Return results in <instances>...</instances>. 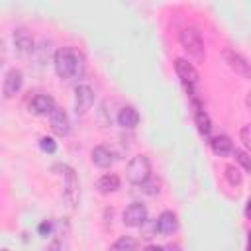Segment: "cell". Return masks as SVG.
Here are the masks:
<instances>
[{"mask_svg": "<svg viewBox=\"0 0 251 251\" xmlns=\"http://www.w3.org/2000/svg\"><path fill=\"white\" fill-rule=\"evenodd\" d=\"M53 65H55V73L61 76V78H73L76 75L82 73L84 69V61L80 57V53H76L75 49L71 47H63L55 53V59H53Z\"/></svg>", "mask_w": 251, "mask_h": 251, "instance_id": "1", "label": "cell"}, {"mask_svg": "<svg viewBox=\"0 0 251 251\" xmlns=\"http://www.w3.org/2000/svg\"><path fill=\"white\" fill-rule=\"evenodd\" d=\"M182 49L188 53V57H192L194 61H202L204 59V41L202 35L196 27H184L178 35Z\"/></svg>", "mask_w": 251, "mask_h": 251, "instance_id": "2", "label": "cell"}, {"mask_svg": "<svg viewBox=\"0 0 251 251\" xmlns=\"http://www.w3.org/2000/svg\"><path fill=\"white\" fill-rule=\"evenodd\" d=\"M126 175H127V180H129V182L141 186V184L147 182L149 176H151V163H149V159H147L145 155H135V157L127 163Z\"/></svg>", "mask_w": 251, "mask_h": 251, "instance_id": "3", "label": "cell"}, {"mask_svg": "<svg viewBox=\"0 0 251 251\" xmlns=\"http://www.w3.org/2000/svg\"><path fill=\"white\" fill-rule=\"evenodd\" d=\"M124 224L127 227H143L147 222V208L141 202H133L124 210Z\"/></svg>", "mask_w": 251, "mask_h": 251, "instance_id": "4", "label": "cell"}, {"mask_svg": "<svg viewBox=\"0 0 251 251\" xmlns=\"http://www.w3.org/2000/svg\"><path fill=\"white\" fill-rule=\"evenodd\" d=\"M94 102V92L88 84H76L75 86V110L76 114H84L90 110Z\"/></svg>", "mask_w": 251, "mask_h": 251, "instance_id": "5", "label": "cell"}, {"mask_svg": "<svg viewBox=\"0 0 251 251\" xmlns=\"http://www.w3.org/2000/svg\"><path fill=\"white\" fill-rule=\"evenodd\" d=\"M22 84H24V75H22V71H20V69H10V71L6 73L4 84H2V94H4V98L16 96V94L20 92Z\"/></svg>", "mask_w": 251, "mask_h": 251, "instance_id": "6", "label": "cell"}, {"mask_svg": "<svg viewBox=\"0 0 251 251\" xmlns=\"http://www.w3.org/2000/svg\"><path fill=\"white\" fill-rule=\"evenodd\" d=\"M224 57H226L227 65H229L237 75H241V76H245V78H251V63H247V59H245L243 55H239V53L233 51V49H226V51H224Z\"/></svg>", "mask_w": 251, "mask_h": 251, "instance_id": "7", "label": "cell"}, {"mask_svg": "<svg viewBox=\"0 0 251 251\" xmlns=\"http://www.w3.org/2000/svg\"><path fill=\"white\" fill-rule=\"evenodd\" d=\"M175 71H176L178 78H180L188 88H192V86L198 82V71H196L194 65L188 63L186 59H176V61H175Z\"/></svg>", "mask_w": 251, "mask_h": 251, "instance_id": "8", "label": "cell"}, {"mask_svg": "<svg viewBox=\"0 0 251 251\" xmlns=\"http://www.w3.org/2000/svg\"><path fill=\"white\" fill-rule=\"evenodd\" d=\"M59 169L63 171V176H65V196H67V200L71 204H75L76 198H78V180H76V175L67 165H61Z\"/></svg>", "mask_w": 251, "mask_h": 251, "instance_id": "9", "label": "cell"}, {"mask_svg": "<svg viewBox=\"0 0 251 251\" xmlns=\"http://www.w3.org/2000/svg\"><path fill=\"white\" fill-rule=\"evenodd\" d=\"M55 108H57V106H55V100H53L49 94H35V96L29 100V110H31L33 114H37V116H45V114L51 116V112H53Z\"/></svg>", "mask_w": 251, "mask_h": 251, "instance_id": "10", "label": "cell"}, {"mask_svg": "<svg viewBox=\"0 0 251 251\" xmlns=\"http://www.w3.org/2000/svg\"><path fill=\"white\" fill-rule=\"evenodd\" d=\"M51 120V129L57 133V135H67L69 129H71V120L67 116V112L63 108H55L49 116Z\"/></svg>", "mask_w": 251, "mask_h": 251, "instance_id": "11", "label": "cell"}, {"mask_svg": "<svg viewBox=\"0 0 251 251\" xmlns=\"http://www.w3.org/2000/svg\"><path fill=\"white\" fill-rule=\"evenodd\" d=\"M12 39H14V47H16L20 53H31V51H33V37H31V33H29L25 27L14 29Z\"/></svg>", "mask_w": 251, "mask_h": 251, "instance_id": "12", "label": "cell"}, {"mask_svg": "<svg viewBox=\"0 0 251 251\" xmlns=\"http://www.w3.org/2000/svg\"><path fill=\"white\" fill-rule=\"evenodd\" d=\"M90 157H92V163L96 165V167H100V169H106V167H110L112 163H114V151L112 149H108L106 145H98V147H94L92 149V153H90Z\"/></svg>", "mask_w": 251, "mask_h": 251, "instance_id": "13", "label": "cell"}, {"mask_svg": "<svg viewBox=\"0 0 251 251\" xmlns=\"http://www.w3.org/2000/svg\"><path fill=\"white\" fill-rule=\"evenodd\" d=\"M176 227H178V220H176V216H175L173 212L165 210V212L157 218V231H159V233L169 235V233L176 231Z\"/></svg>", "mask_w": 251, "mask_h": 251, "instance_id": "14", "label": "cell"}, {"mask_svg": "<svg viewBox=\"0 0 251 251\" xmlns=\"http://www.w3.org/2000/svg\"><path fill=\"white\" fill-rule=\"evenodd\" d=\"M118 124H120L122 127H126V129H133V127L139 124V114H137V110H135L133 106L122 108L120 114H118Z\"/></svg>", "mask_w": 251, "mask_h": 251, "instance_id": "15", "label": "cell"}, {"mask_svg": "<svg viewBox=\"0 0 251 251\" xmlns=\"http://www.w3.org/2000/svg\"><path fill=\"white\" fill-rule=\"evenodd\" d=\"M96 188H98V192H102V194L116 192V190L120 188V176L114 175V173H108V175H104V176H100V178L96 180Z\"/></svg>", "mask_w": 251, "mask_h": 251, "instance_id": "16", "label": "cell"}, {"mask_svg": "<svg viewBox=\"0 0 251 251\" xmlns=\"http://www.w3.org/2000/svg\"><path fill=\"white\" fill-rule=\"evenodd\" d=\"M210 147H212V151H214L216 155H220V157H224V155H227V153L233 151V143H231V139H229L227 135H214V137L210 139Z\"/></svg>", "mask_w": 251, "mask_h": 251, "instance_id": "17", "label": "cell"}, {"mask_svg": "<svg viewBox=\"0 0 251 251\" xmlns=\"http://www.w3.org/2000/svg\"><path fill=\"white\" fill-rule=\"evenodd\" d=\"M196 126H198V131H200L206 139H212V122H210L208 114H206L204 110H200V108H198V112H196Z\"/></svg>", "mask_w": 251, "mask_h": 251, "instance_id": "18", "label": "cell"}, {"mask_svg": "<svg viewBox=\"0 0 251 251\" xmlns=\"http://www.w3.org/2000/svg\"><path fill=\"white\" fill-rule=\"evenodd\" d=\"M135 249H137V241L133 237L124 235V237H120V239L114 241V245H112L110 251H135Z\"/></svg>", "mask_w": 251, "mask_h": 251, "instance_id": "19", "label": "cell"}, {"mask_svg": "<svg viewBox=\"0 0 251 251\" xmlns=\"http://www.w3.org/2000/svg\"><path fill=\"white\" fill-rule=\"evenodd\" d=\"M224 175H226V178H227V182H229V184H233V186L241 184V173H239V169H237V167L227 165Z\"/></svg>", "mask_w": 251, "mask_h": 251, "instance_id": "20", "label": "cell"}, {"mask_svg": "<svg viewBox=\"0 0 251 251\" xmlns=\"http://www.w3.org/2000/svg\"><path fill=\"white\" fill-rule=\"evenodd\" d=\"M233 155H235V161H237L247 173H251V157H249L245 151H241V149H235Z\"/></svg>", "mask_w": 251, "mask_h": 251, "instance_id": "21", "label": "cell"}, {"mask_svg": "<svg viewBox=\"0 0 251 251\" xmlns=\"http://www.w3.org/2000/svg\"><path fill=\"white\" fill-rule=\"evenodd\" d=\"M39 147H41L45 153H55V151H57L55 139H53V137H47V135H43V137L39 139Z\"/></svg>", "mask_w": 251, "mask_h": 251, "instance_id": "22", "label": "cell"}, {"mask_svg": "<svg viewBox=\"0 0 251 251\" xmlns=\"http://www.w3.org/2000/svg\"><path fill=\"white\" fill-rule=\"evenodd\" d=\"M239 139H241V143L245 145V149L251 151V126H243V127H241Z\"/></svg>", "mask_w": 251, "mask_h": 251, "instance_id": "23", "label": "cell"}, {"mask_svg": "<svg viewBox=\"0 0 251 251\" xmlns=\"http://www.w3.org/2000/svg\"><path fill=\"white\" fill-rule=\"evenodd\" d=\"M49 231H51V224H49V222H43V224L39 226V233H41V235H47Z\"/></svg>", "mask_w": 251, "mask_h": 251, "instance_id": "24", "label": "cell"}, {"mask_svg": "<svg viewBox=\"0 0 251 251\" xmlns=\"http://www.w3.org/2000/svg\"><path fill=\"white\" fill-rule=\"evenodd\" d=\"M245 216L251 220V198L247 200V204H245Z\"/></svg>", "mask_w": 251, "mask_h": 251, "instance_id": "25", "label": "cell"}, {"mask_svg": "<svg viewBox=\"0 0 251 251\" xmlns=\"http://www.w3.org/2000/svg\"><path fill=\"white\" fill-rule=\"evenodd\" d=\"M141 251H163V247H159V245H147V247L141 249Z\"/></svg>", "mask_w": 251, "mask_h": 251, "instance_id": "26", "label": "cell"}, {"mask_svg": "<svg viewBox=\"0 0 251 251\" xmlns=\"http://www.w3.org/2000/svg\"><path fill=\"white\" fill-rule=\"evenodd\" d=\"M245 106H247V110L251 112V90H249L247 96H245Z\"/></svg>", "mask_w": 251, "mask_h": 251, "instance_id": "27", "label": "cell"}, {"mask_svg": "<svg viewBox=\"0 0 251 251\" xmlns=\"http://www.w3.org/2000/svg\"><path fill=\"white\" fill-rule=\"evenodd\" d=\"M163 251H180V247L178 245H167V247H163Z\"/></svg>", "mask_w": 251, "mask_h": 251, "instance_id": "28", "label": "cell"}, {"mask_svg": "<svg viewBox=\"0 0 251 251\" xmlns=\"http://www.w3.org/2000/svg\"><path fill=\"white\" fill-rule=\"evenodd\" d=\"M245 251H251V231L247 233V247H245Z\"/></svg>", "mask_w": 251, "mask_h": 251, "instance_id": "29", "label": "cell"}, {"mask_svg": "<svg viewBox=\"0 0 251 251\" xmlns=\"http://www.w3.org/2000/svg\"><path fill=\"white\" fill-rule=\"evenodd\" d=\"M4 251H8V249H4Z\"/></svg>", "mask_w": 251, "mask_h": 251, "instance_id": "30", "label": "cell"}]
</instances>
